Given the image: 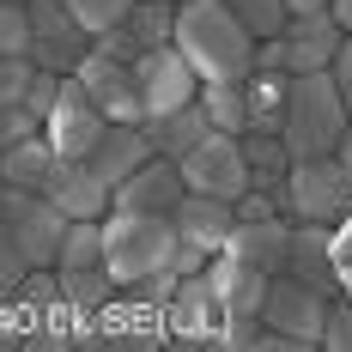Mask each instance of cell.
Masks as SVG:
<instances>
[{"label": "cell", "instance_id": "obj_31", "mask_svg": "<svg viewBox=\"0 0 352 352\" xmlns=\"http://www.w3.org/2000/svg\"><path fill=\"white\" fill-rule=\"evenodd\" d=\"M12 304H19V310H55V304H61V274H55V267H31Z\"/></svg>", "mask_w": 352, "mask_h": 352}, {"label": "cell", "instance_id": "obj_19", "mask_svg": "<svg viewBox=\"0 0 352 352\" xmlns=\"http://www.w3.org/2000/svg\"><path fill=\"white\" fill-rule=\"evenodd\" d=\"M61 152L49 146V134H31V140H19V146H6L0 152V182L6 188H25V195H49V182L61 176Z\"/></svg>", "mask_w": 352, "mask_h": 352}, {"label": "cell", "instance_id": "obj_43", "mask_svg": "<svg viewBox=\"0 0 352 352\" xmlns=\"http://www.w3.org/2000/svg\"><path fill=\"white\" fill-rule=\"evenodd\" d=\"M334 152H340V158L352 164V122H346V134H340V146H334Z\"/></svg>", "mask_w": 352, "mask_h": 352}, {"label": "cell", "instance_id": "obj_11", "mask_svg": "<svg viewBox=\"0 0 352 352\" xmlns=\"http://www.w3.org/2000/svg\"><path fill=\"white\" fill-rule=\"evenodd\" d=\"M73 79L91 91V104L104 109L109 122H146L140 85H134V61H116V55H104V49L91 43V55L79 61V73H73Z\"/></svg>", "mask_w": 352, "mask_h": 352}, {"label": "cell", "instance_id": "obj_14", "mask_svg": "<svg viewBox=\"0 0 352 352\" xmlns=\"http://www.w3.org/2000/svg\"><path fill=\"white\" fill-rule=\"evenodd\" d=\"M182 195H188V182L176 170V158H146L140 170L109 195V207H122V212H176Z\"/></svg>", "mask_w": 352, "mask_h": 352}, {"label": "cell", "instance_id": "obj_21", "mask_svg": "<svg viewBox=\"0 0 352 352\" xmlns=\"http://www.w3.org/2000/svg\"><path fill=\"white\" fill-rule=\"evenodd\" d=\"M243 98H249V134H280L285 109H292V73L285 67H249Z\"/></svg>", "mask_w": 352, "mask_h": 352}, {"label": "cell", "instance_id": "obj_40", "mask_svg": "<svg viewBox=\"0 0 352 352\" xmlns=\"http://www.w3.org/2000/svg\"><path fill=\"white\" fill-rule=\"evenodd\" d=\"M255 67H285V36H261L255 43Z\"/></svg>", "mask_w": 352, "mask_h": 352}, {"label": "cell", "instance_id": "obj_25", "mask_svg": "<svg viewBox=\"0 0 352 352\" xmlns=\"http://www.w3.org/2000/svg\"><path fill=\"white\" fill-rule=\"evenodd\" d=\"M195 104L207 109V122L219 134H249V98H243V79H212L201 85V98Z\"/></svg>", "mask_w": 352, "mask_h": 352}, {"label": "cell", "instance_id": "obj_2", "mask_svg": "<svg viewBox=\"0 0 352 352\" xmlns=\"http://www.w3.org/2000/svg\"><path fill=\"white\" fill-rule=\"evenodd\" d=\"M346 122H352V109L334 85V73H292V109H285V128H280L292 164L298 158H328L346 134Z\"/></svg>", "mask_w": 352, "mask_h": 352}, {"label": "cell", "instance_id": "obj_22", "mask_svg": "<svg viewBox=\"0 0 352 352\" xmlns=\"http://www.w3.org/2000/svg\"><path fill=\"white\" fill-rule=\"evenodd\" d=\"M146 134H152V152H158V158H188V152L212 134V122H207L201 104H182V109H170V116H152Z\"/></svg>", "mask_w": 352, "mask_h": 352}, {"label": "cell", "instance_id": "obj_27", "mask_svg": "<svg viewBox=\"0 0 352 352\" xmlns=\"http://www.w3.org/2000/svg\"><path fill=\"white\" fill-rule=\"evenodd\" d=\"M140 49H158V43H170L176 36V6H158V0H134V12L122 19Z\"/></svg>", "mask_w": 352, "mask_h": 352}, {"label": "cell", "instance_id": "obj_4", "mask_svg": "<svg viewBox=\"0 0 352 352\" xmlns=\"http://www.w3.org/2000/svg\"><path fill=\"white\" fill-rule=\"evenodd\" d=\"M280 207H285V219H310V225H340V219H352V164L340 152L298 158L292 176H285V188H280Z\"/></svg>", "mask_w": 352, "mask_h": 352}, {"label": "cell", "instance_id": "obj_6", "mask_svg": "<svg viewBox=\"0 0 352 352\" xmlns=\"http://www.w3.org/2000/svg\"><path fill=\"white\" fill-rule=\"evenodd\" d=\"M176 170H182V182H188L195 195H219V201H237V195H249L243 134H219V128H212V134L195 146L188 158H176Z\"/></svg>", "mask_w": 352, "mask_h": 352}, {"label": "cell", "instance_id": "obj_7", "mask_svg": "<svg viewBox=\"0 0 352 352\" xmlns=\"http://www.w3.org/2000/svg\"><path fill=\"white\" fill-rule=\"evenodd\" d=\"M261 322H267V328H280L292 346H322L328 292L292 280V274H274V280H267V298H261Z\"/></svg>", "mask_w": 352, "mask_h": 352}, {"label": "cell", "instance_id": "obj_44", "mask_svg": "<svg viewBox=\"0 0 352 352\" xmlns=\"http://www.w3.org/2000/svg\"><path fill=\"white\" fill-rule=\"evenodd\" d=\"M0 219H6V182H0Z\"/></svg>", "mask_w": 352, "mask_h": 352}, {"label": "cell", "instance_id": "obj_5", "mask_svg": "<svg viewBox=\"0 0 352 352\" xmlns=\"http://www.w3.org/2000/svg\"><path fill=\"white\" fill-rule=\"evenodd\" d=\"M6 231H12V243L25 249V261L31 267H55V255H61V237H67V212L55 207L49 195H25V188H6V219H0Z\"/></svg>", "mask_w": 352, "mask_h": 352}, {"label": "cell", "instance_id": "obj_37", "mask_svg": "<svg viewBox=\"0 0 352 352\" xmlns=\"http://www.w3.org/2000/svg\"><path fill=\"white\" fill-rule=\"evenodd\" d=\"M61 79H67V73H43V67H36V79H31V91H25V109H31V116H43V122H49V109H55V98H61Z\"/></svg>", "mask_w": 352, "mask_h": 352}, {"label": "cell", "instance_id": "obj_29", "mask_svg": "<svg viewBox=\"0 0 352 352\" xmlns=\"http://www.w3.org/2000/svg\"><path fill=\"white\" fill-rule=\"evenodd\" d=\"M67 12H73L91 36H104V31H116V25L134 12V0H67Z\"/></svg>", "mask_w": 352, "mask_h": 352}, {"label": "cell", "instance_id": "obj_1", "mask_svg": "<svg viewBox=\"0 0 352 352\" xmlns=\"http://www.w3.org/2000/svg\"><path fill=\"white\" fill-rule=\"evenodd\" d=\"M170 43L182 49V61L195 67L201 85H212V79H249V67H255V36L237 25V12L225 0H182Z\"/></svg>", "mask_w": 352, "mask_h": 352}, {"label": "cell", "instance_id": "obj_18", "mask_svg": "<svg viewBox=\"0 0 352 352\" xmlns=\"http://www.w3.org/2000/svg\"><path fill=\"white\" fill-rule=\"evenodd\" d=\"M207 280H212L219 304H225L231 316H261V298H267V280H274V274H261V267L237 261L231 249H219L207 261Z\"/></svg>", "mask_w": 352, "mask_h": 352}, {"label": "cell", "instance_id": "obj_9", "mask_svg": "<svg viewBox=\"0 0 352 352\" xmlns=\"http://www.w3.org/2000/svg\"><path fill=\"white\" fill-rule=\"evenodd\" d=\"M109 116L98 104H91V91L79 85V79H61V98H55V109H49V122H43V134H49V146L61 152V158H85L91 146L104 140Z\"/></svg>", "mask_w": 352, "mask_h": 352}, {"label": "cell", "instance_id": "obj_45", "mask_svg": "<svg viewBox=\"0 0 352 352\" xmlns=\"http://www.w3.org/2000/svg\"><path fill=\"white\" fill-rule=\"evenodd\" d=\"M158 6H182V0H158Z\"/></svg>", "mask_w": 352, "mask_h": 352}, {"label": "cell", "instance_id": "obj_28", "mask_svg": "<svg viewBox=\"0 0 352 352\" xmlns=\"http://www.w3.org/2000/svg\"><path fill=\"white\" fill-rule=\"evenodd\" d=\"M225 6L237 12V25H243L255 43H261V36H285V25H292L285 0H225Z\"/></svg>", "mask_w": 352, "mask_h": 352}, {"label": "cell", "instance_id": "obj_42", "mask_svg": "<svg viewBox=\"0 0 352 352\" xmlns=\"http://www.w3.org/2000/svg\"><path fill=\"white\" fill-rule=\"evenodd\" d=\"M285 12H292V19H304V12H328V0H285Z\"/></svg>", "mask_w": 352, "mask_h": 352}, {"label": "cell", "instance_id": "obj_32", "mask_svg": "<svg viewBox=\"0 0 352 352\" xmlns=\"http://www.w3.org/2000/svg\"><path fill=\"white\" fill-rule=\"evenodd\" d=\"M25 274H31L25 249L12 243V231L0 225V304H12V298H19V285H25Z\"/></svg>", "mask_w": 352, "mask_h": 352}, {"label": "cell", "instance_id": "obj_34", "mask_svg": "<svg viewBox=\"0 0 352 352\" xmlns=\"http://www.w3.org/2000/svg\"><path fill=\"white\" fill-rule=\"evenodd\" d=\"M322 346H328V352H352V298H346V292H334V298H328Z\"/></svg>", "mask_w": 352, "mask_h": 352}, {"label": "cell", "instance_id": "obj_16", "mask_svg": "<svg viewBox=\"0 0 352 352\" xmlns=\"http://www.w3.org/2000/svg\"><path fill=\"white\" fill-rule=\"evenodd\" d=\"M176 237L195 249H207V255H219L225 249V237H231V225H237V201H219V195H182L176 201Z\"/></svg>", "mask_w": 352, "mask_h": 352}, {"label": "cell", "instance_id": "obj_20", "mask_svg": "<svg viewBox=\"0 0 352 352\" xmlns=\"http://www.w3.org/2000/svg\"><path fill=\"white\" fill-rule=\"evenodd\" d=\"M49 201L67 212V219H109V182L85 158H67L61 176L49 182Z\"/></svg>", "mask_w": 352, "mask_h": 352}, {"label": "cell", "instance_id": "obj_13", "mask_svg": "<svg viewBox=\"0 0 352 352\" xmlns=\"http://www.w3.org/2000/svg\"><path fill=\"white\" fill-rule=\"evenodd\" d=\"M146 158H158V152H152V134H146V122H109L104 140L85 152V164H91V170L109 182V195H116L128 176L140 170Z\"/></svg>", "mask_w": 352, "mask_h": 352}, {"label": "cell", "instance_id": "obj_33", "mask_svg": "<svg viewBox=\"0 0 352 352\" xmlns=\"http://www.w3.org/2000/svg\"><path fill=\"white\" fill-rule=\"evenodd\" d=\"M31 79H36V61H31V55H0V109H6V104H25Z\"/></svg>", "mask_w": 352, "mask_h": 352}, {"label": "cell", "instance_id": "obj_35", "mask_svg": "<svg viewBox=\"0 0 352 352\" xmlns=\"http://www.w3.org/2000/svg\"><path fill=\"white\" fill-rule=\"evenodd\" d=\"M31 134H43V116H31L25 104H6V109H0V152L19 146V140H31Z\"/></svg>", "mask_w": 352, "mask_h": 352}, {"label": "cell", "instance_id": "obj_23", "mask_svg": "<svg viewBox=\"0 0 352 352\" xmlns=\"http://www.w3.org/2000/svg\"><path fill=\"white\" fill-rule=\"evenodd\" d=\"M55 274H61V310L67 316H98L109 298H116L109 267H55Z\"/></svg>", "mask_w": 352, "mask_h": 352}, {"label": "cell", "instance_id": "obj_39", "mask_svg": "<svg viewBox=\"0 0 352 352\" xmlns=\"http://www.w3.org/2000/svg\"><path fill=\"white\" fill-rule=\"evenodd\" d=\"M328 73H334V85H340V98H346V109H352V36L340 43V55H334V67H328Z\"/></svg>", "mask_w": 352, "mask_h": 352}, {"label": "cell", "instance_id": "obj_30", "mask_svg": "<svg viewBox=\"0 0 352 352\" xmlns=\"http://www.w3.org/2000/svg\"><path fill=\"white\" fill-rule=\"evenodd\" d=\"M0 55H31V6L0 0Z\"/></svg>", "mask_w": 352, "mask_h": 352}, {"label": "cell", "instance_id": "obj_12", "mask_svg": "<svg viewBox=\"0 0 352 352\" xmlns=\"http://www.w3.org/2000/svg\"><path fill=\"white\" fill-rule=\"evenodd\" d=\"M292 280L316 285V292H340V274H334V225H310V219H292V243H285V267Z\"/></svg>", "mask_w": 352, "mask_h": 352}, {"label": "cell", "instance_id": "obj_24", "mask_svg": "<svg viewBox=\"0 0 352 352\" xmlns=\"http://www.w3.org/2000/svg\"><path fill=\"white\" fill-rule=\"evenodd\" d=\"M243 164H249V188L280 195L285 176H292V152H285L280 134H243Z\"/></svg>", "mask_w": 352, "mask_h": 352}, {"label": "cell", "instance_id": "obj_38", "mask_svg": "<svg viewBox=\"0 0 352 352\" xmlns=\"http://www.w3.org/2000/svg\"><path fill=\"white\" fill-rule=\"evenodd\" d=\"M334 274H340V292L352 298V219L334 225Z\"/></svg>", "mask_w": 352, "mask_h": 352}, {"label": "cell", "instance_id": "obj_10", "mask_svg": "<svg viewBox=\"0 0 352 352\" xmlns=\"http://www.w3.org/2000/svg\"><path fill=\"white\" fill-rule=\"evenodd\" d=\"M219 322H225V304H219V292H212L207 267H201V274H182L176 298L164 304V328H170V340L219 346Z\"/></svg>", "mask_w": 352, "mask_h": 352}, {"label": "cell", "instance_id": "obj_8", "mask_svg": "<svg viewBox=\"0 0 352 352\" xmlns=\"http://www.w3.org/2000/svg\"><path fill=\"white\" fill-rule=\"evenodd\" d=\"M134 85H140L146 122H152V116H170V109H182V104H195V98H201V79H195V67L182 61V49H176V43L146 49L140 61H134Z\"/></svg>", "mask_w": 352, "mask_h": 352}, {"label": "cell", "instance_id": "obj_17", "mask_svg": "<svg viewBox=\"0 0 352 352\" xmlns=\"http://www.w3.org/2000/svg\"><path fill=\"white\" fill-rule=\"evenodd\" d=\"M285 243H292V219L285 212H274V219H237L231 237H225V249L237 261H249V267H261V274L285 267Z\"/></svg>", "mask_w": 352, "mask_h": 352}, {"label": "cell", "instance_id": "obj_15", "mask_svg": "<svg viewBox=\"0 0 352 352\" xmlns=\"http://www.w3.org/2000/svg\"><path fill=\"white\" fill-rule=\"evenodd\" d=\"M346 31L328 19V12H304L285 25V73H328L340 55Z\"/></svg>", "mask_w": 352, "mask_h": 352}, {"label": "cell", "instance_id": "obj_36", "mask_svg": "<svg viewBox=\"0 0 352 352\" xmlns=\"http://www.w3.org/2000/svg\"><path fill=\"white\" fill-rule=\"evenodd\" d=\"M255 340H261V316H231V310H225V322H219V346L255 352Z\"/></svg>", "mask_w": 352, "mask_h": 352}, {"label": "cell", "instance_id": "obj_26", "mask_svg": "<svg viewBox=\"0 0 352 352\" xmlns=\"http://www.w3.org/2000/svg\"><path fill=\"white\" fill-rule=\"evenodd\" d=\"M55 267H104V219H73Z\"/></svg>", "mask_w": 352, "mask_h": 352}, {"label": "cell", "instance_id": "obj_3", "mask_svg": "<svg viewBox=\"0 0 352 352\" xmlns=\"http://www.w3.org/2000/svg\"><path fill=\"white\" fill-rule=\"evenodd\" d=\"M176 255V219L170 212H122L109 207L104 219V267L116 285H140L146 274L170 267Z\"/></svg>", "mask_w": 352, "mask_h": 352}, {"label": "cell", "instance_id": "obj_41", "mask_svg": "<svg viewBox=\"0 0 352 352\" xmlns=\"http://www.w3.org/2000/svg\"><path fill=\"white\" fill-rule=\"evenodd\" d=\"M328 19H334V25L352 36V0H328Z\"/></svg>", "mask_w": 352, "mask_h": 352}]
</instances>
